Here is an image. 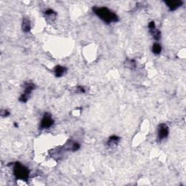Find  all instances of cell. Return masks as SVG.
<instances>
[{"label":"cell","instance_id":"cell-4","mask_svg":"<svg viewBox=\"0 0 186 186\" xmlns=\"http://www.w3.org/2000/svg\"><path fill=\"white\" fill-rule=\"evenodd\" d=\"M54 124V120L52 119L51 115L49 113H45L44 114L42 119L40 123V127L39 128L41 129H48L50 127H51Z\"/></svg>","mask_w":186,"mask_h":186},{"label":"cell","instance_id":"cell-2","mask_svg":"<svg viewBox=\"0 0 186 186\" xmlns=\"http://www.w3.org/2000/svg\"><path fill=\"white\" fill-rule=\"evenodd\" d=\"M13 174L17 180L26 181L29 177V170L21 163L15 162L13 166Z\"/></svg>","mask_w":186,"mask_h":186},{"label":"cell","instance_id":"cell-10","mask_svg":"<svg viewBox=\"0 0 186 186\" xmlns=\"http://www.w3.org/2000/svg\"><path fill=\"white\" fill-rule=\"evenodd\" d=\"M120 140V137H119L116 135H112L109 137L108 142H107V144H108V146H114V145H116L118 144V143Z\"/></svg>","mask_w":186,"mask_h":186},{"label":"cell","instance_id":"cell-15","mask_svg":"<svg viewBox=\"0 0 186 186\" xmlns=\"http://www.w3.org/2000/svg\"><path fill=\"white\" fill-rule=\"evenodd\" d=\"M77 89H78V92L80 93H84L86 92L85 89H84V87H77Z\"/></svg>","mask_w":186,"mask_h":186},{"label":"cell","instance_id":"cell-16","mask_svg":"<svg viewBox=\"0 0 186 186\" xmlns=\"http://www.w3.org/2000/svg\"><path fill=\"white\" fill-rule=\"evenodd\" d=\"M14 125H15V127H18V124H17V123H15V124H14Z\"/></svg>","mask_w":186,"mask_h":186},{"label":"cell","instance_id":"cell-3","mask_svg":"<svg viewBox=\"0 0 186 186\" xmlns=\"http://www.w3.org/2000/svg\"><path fill=\"white\" fill-rule=\"evenodd\" d=\"M36 86L33 82H27L24 83L23 85V92L22 93V95L20 97L19 100L22 103H26L28 100L29 99V97L31 95V93L34 89H35Z\"/></svg>","mask_w":186,"mask_h":186},{"label":"cell","instance_id":"cell-1","mask_svg":"<svg viewBox=\"0 0 186 186\" xmlns=\"http://www.w3.org/2000/svg\"><path fill=\"white\" fill-rule=\"evenodd\" d=\"M92 10L95 15L106 23H116L119 21V17L116 13L106 7H94Z\"/></svg>","mask_w":186,"mask_h":186},{"label":"cell","instance_id":"cell-9","mask_svg":"<svg viewBox=\"0 0 186 186\" xmlns=\"http://www.w3.org/2000/svg\"><path fill=\"white\" fill-rule=\"evenodd\" d=\"M22 29L25 33H28L31 30V21L29 18L27 17H24L23 18V23H22Z\"/></svg>","mask_w":186,"mask_h":186},{"label":"cell","instance_id":"cell-12","mask_svg":"<svg viewBox=\"0 0 186 186\" xmlns=\"http://www.w3.org/2000/svg\"><path fill=\"white\" fill-rule=\"evenodd\" d=\"M161 50H162V48H161V46L159 43H154L153 44L152 52L153 54L159 55L161 53Z\"/></svg>","mask_w":186,"mask_h":186},{"label":"cell","instance_id":"cell-8","mask_svg":"<svg viewBox=\"0 0 186 186\" xmlns=\"http://www.w3.org/2000/svg\"><path fill=\"white\" fill-rule=\"evenodd\" d=\"M53 71L55 73V75L57 77H61L63 74H66V72L67 71V68L64 66H60V65H58L55 67L54 68Z\"/></svg>","mask_w":186,"mask_h":186},{"label":"cell","instance_id":"cell-6","mask_svg":"<svg viewBox=\"0 0 186 186\" xmlns=\"http://www.w3.org/2000/svg\"><path fill=\"white\" fill-rule=\"evenodd\" d=\"M148 29H149V31H150V33L151 35H152L153 39H154L155 40H156V41H159V40L160 39L161 37V33L159 29H157L156 28V25H155L154 22L151 21L150 23H148Z\"/></svg>","mask_w":186,"mask_h":186},{"label":"cell","instance_id":"cell-13","mask_svg":"<svg viewBox=\"0 0 186 186\" xmlns=\"http://www.w3.org/2000/svg\"><path fill=\"white\" fill-rule=\"evenodd\" d=\"M44 15H45L46 17L52 18H55V16L57 15V13H56L53 10L48 9L44 12Z\"/></svg>","mask_w":186,"mask_h":186},{"label":"cell","instance_id":"cell-5","mask_svg":"<svg viewBox=\"0 0 186 186\" xmlns=\"http://www.w3.org/2000/svg\"><path fill=\"white\" fill-rule=\"evenodd\" d=\"M169 127L165 124H160L158 126V139L159 140L167 138L169 135Z\"/></svg>","mask_w":186,"mask_h":186},{"label":"cell","instance_id":"cell-7","mask_svg":"<svg viewBox=\"0 0 186 186\" xmlns=\"http://www.w3.org/2000/svg\"><path fill=\"white\" fill-rule=\"evenodd\" d=\"M164 2L170 11L176 10L177 8L181 7L182 5H183V2L182 1H166Z\"/></svg>","mask_w":186,"mask_h":186},{"label":"cell","instance_id":"cell-11","mask_svg":"<svg viewBox=\"0 0 186 186\" xmlns=\"http://www.w3.org/2000/svg\"><path fill=\"white\" fill-rule=\"evenodd\" d=\"M125 65L127 68H130V69H135L136 68V62L133 59H127Z\"/></svg>","mask_w":186,"mask_h":186},{"label":"cell","instance_id":"cell-14","mask_svg":"<svg viewBox=\"0 0 186 186\" xmlns=\"http://www.w3.org/2000/svg\"><path fill=\"white\" fill-rule=\"evenodd\" d=\"M10 114L9 111H7V110H2L1 111V116H3V117L8 116Z\"/></svg>","mask_w":186,"mask_h":186}]
</instances>
